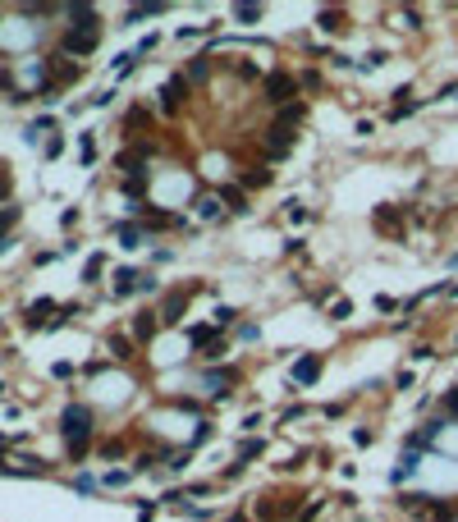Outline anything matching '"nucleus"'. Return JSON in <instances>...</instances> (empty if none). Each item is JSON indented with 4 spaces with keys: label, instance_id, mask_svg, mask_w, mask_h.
<instances>
[{
    "label": "nucleus",
    "instance_id": "nucleus-23",
    "mask_svg": "<svg viewBox=\"0 0 458 522\" xmlns=\"http://www.w3.org/2000/svg\"><path fill=\"white\" fill-rule=\"evenodd\" d=\"M330 316H335V321H349V316H353V303H349V298H339V303H330Z\"/></svg>",
    "mask_w": 458,
    "mask_h": 522
},
{
    "label": "nucleus",
    "instance_id": "nucleus-2",
    "mask_svg": "<svg viewBox=\"0 0 458 522\" xmlns=\"http://www.w3.org/2000/svg\"><path fill=\"white\" fill-rule=\"evenodd\" d=\"M266 101H271V106H294V97H298V78L294 74H280V69H275V74H266Z\"/></svg>",
    "mask_w": 458,
    "mask_h": 522
},
{
    "label": "nucleus",
    "instance_id": "nucleus-27",
    "mask_svg": "<svg viewBox=\"0 0 458 522\" xmlns=\"http://www.w3.org/2000/svg\"><path fill=\"white\" fill-rule=\"evenodd\" d=\"M445 413L458 417V385H454V390H445Z\"/></svg>",
    "mask_w": 458,
    "mask_h": 522
},
{
    "label": "nucleus",
    "instance_id": "nucleus-12",
    "mask_svg": "<svg viewBox=\"0 0 458 522\" xmlns=\"http://www.w3.org/2000/svg\"><path fill=\"white\" fill-rule=\"evenodd\" d=\"M51 307H55V303H46V298H42V303H33V307H28V330H42V326H51V321H46V312H51Z\"/></svg>",
    "mask_w": 458,
    "mask_h": 522
},
{
    "label": "nucleus",
    "instance_id": "nucleus-10",
    "mask_svg": "<svg viewBox=\"0 0 458 522\" xmlns=\"http://www.w3.org/2000/svg\"><path fill=\"white\" fill-rule=\"evenodd\" d=\"M138 280H142V275L124 266V271H115V284H110V289H115V298H129L133 289H138Z\"/></svg>",
    "mask_w": 458,
    "mask_h": 522
},
{
    "label": "nucleus",
    "instance_id": "nucleus-18",
    "mask_svg": "<svg viewBox=\"0 0 458 522\" xmlns=\"http://www.w3.org/2000/svg\"><path fill=\"white\" fill-rule=\"evenodd\" d=\"M115 234H120L124 248H138V239H142V229H138V225H115Z\"/></svg>",
    "mask_w": 458,
    "mask_h": 522
},
{
    "label": "nucleus",
    "instance_id": "nucleus-4",
    "mask_svg": "<svg viewBox=\"0 0 458 522\" xmlns=\"http://www.w3.org/2000/svg\"><path fill=\"white\" fill-rule=\"evenodd\" d=\"M376 229L390 234V239H404V216H399V207H376Z\"/></svg>",
    "mask_w": 458,
    "mask_h": 522
},
{
    "label": "nucleus",
    "instance_id": "nucleus-1",
    "mask_svg": "<svg viewBox=\"0 0 458 522\" xmlns=\"http://www.w3.org/2000/svg\"><path fill=\"white\" fill-rule=\"evenodd\" d=\"M60 431H65V445H69V458H88V445H92V408L83 403H69L65 417H60Z\"/></svg>",
    "mask_w": 458,
    "mask_h": 522
},
{
    "label": "nucleus",
    "instance_id": "nucleus-30",
    "mask_svg": "<svg viewBox=\"0 0 458 522\" xmlns=\"http://www.w3.org/2000/svg\"><path fill=\"white\" fill-rule=\"evenodd\" d=\"M454 522H458V518H454Z\"/></svg>",
    "mask_w": 458,
    "mask_h": 522
},
{
    "label": "nucleus",
    "instance_id": "nucleus-6",
    "mask_svg": "<svg viewBox=\"0 0 458 522\" xmlns=\"http://www.w3.org/2000/svg\"><path fill=\"white\" fill-rule=\"evenodd\" d=\"M5 477H46V463L42 458H19V463H0Z\"/></svg>",
    "mask_w": 458,
    "mask_h": 522
},
{
    "label": "nucleus",
    "instance_id": "nucleus-26",
    "mask_svg": "<svg viewBox=\"0 0 458 522\" xmlns=\"http://www.w3.org/2000/svg\"><path fill=\"white\" fill-rule=\"evenodd\" d=\"M14 220H19V207H5V211H0V234H5ZM0 248H5V243H0Z\"/></svg>",
    "mask_w": 458,
    "mask_h": 522
},
{
    "label": "nucleus",
    "instance_id": "nucleus-21",
    "mask_svg": "<svg viewBox=\"0 0 458 522\" xmlns=\"http://www.w3.org/2000/svg\"><path fill=\"white\" fill-rule=\"evenodd\" d=\"M321 28H326V33H339V28H344V14L339 10H321Z\"/></svg>",
    "mask_w": 458,
    "mask_h": 522
},
{
    "label": "nucleus",
    "instance_id": "nucleus-22",
    "mask_svg": "<svg viewBox=\"0 0 458 522\" xmlns=\"http://www.w3.org/2000/svg\"><path fill=\"white\" fill-rule=\"evenodd\" d=\"M220 202H229V211H248V202H243L239 188H225V193H220Z\"/></svg>",
    "mask_w": 458,
    "mask_h": 522
},
{
    "label": "nucleus",
    "instance_id": "nucleus-9",
    "mask_svg": "<svg viewBox=\"0 0 458 522\" xmlns=\"http://www.w3.org/2000/svg\"><path fill=\"white\" fill-rule=\"evenodd\" d=\"M184 307H188V294H170L165 298V307H161L165 326H179V321H184Z\"/></svg>",
    "mask_w": 458,
    "mask_h": 522
},
{
    "label": "nucleus",
    "instance_id": "nucleus-13",
    "mask_svg": "<svg viewBox=\"0 0 458 522\" xmlns=\"http://www.w3.org/2000/svg\"><path fill=\"white\" fill-rule=\"evenodd\" d=\"M78 74H83V69L69 65V55H55V83H74Z\"/></svg>",
    "mask_w": 458,
    "mask_h": 522
},
{
    "label": "nucleus",
    "instance_id": "nucleus-3",
    "mask_svg": "<svg viewBox=\"0 0 458 522\" xmlns=\"http://www.w3.org/2000/svg\"><path fill=\"white\" fill-rule=\"evenodd\" d=\"M97 42H101V28H69L60 46H65V55H92Z\"/></svg>",
    "mask_w": 458,
    "mask_h": 522
},
{
    "label": "nucleus",
    "instance_id": "nucleus-17",
    "mask_svg": "<svg viewBox=\"0 0 458 522\" xmlns=\"http://www.w3.org/2000/svg\"><path fill=\"white\" fill-rule=\"evenodd\" d=\"M262 184H271V170H266V165H252V170L243 174V188H262Z\"/></svg>",
    "mask_w": 458,
    "mask_h": 522
},
{
    "label": "nucleus",
    "instance_id": "nucleus-15",
    "mask_svg": "<svg viewBox=\"0 0 458 522\" xmlns=\"http://www.w3.org/2000/svg\"><path fill=\"white\" fill-rule=\"evenodd\" d=\"M188 339H193V348H216V326H193L188 330Z\"/></svg>",
    "mask_w": 458,
    "mask_h": 522
},
{
    "label": "nucleus",
    "instance_id": "nucleus-20",
    "mask_svg": "<svg viewBox=\"0 0 458 522\" xmlns=\"http://www.w3.org/2000/svg\"><path fill=\"white\" fill-rule=\"evenodd\" d=\"M234 19L239 23H257L262 19V5H234Z\"/></svg>",
    "mask_w": 458,
    "mask_h": 522
},
{
    "label": "nucleus",
    "instance_id": "nucleus-7",
    "mask_svg": "<svg viewBox=\"0 0 458 522\" xmlns=\"http://www.w3.org/2000/svg\"><path fill=\"white\" fill-rule=\"evenodd\" d=\"M303 120H307V106H303V101H294V106H284L280 115H275V129H289V133H294Z\"/></svg>",
    "mask_w": 458,
    "mask_h": 522
},
{
    "label": "nucleus",
    "instance_id": "nucleus-19",
    "mask_svg": "<svg viewBox=\"0 0 458 522\" xmlns=\"http://www.w3.org/2000/svg\"><path fill=\"white\" fill-rule=\"evenodd\" d=\"M142 225L161 229V225H179V220H175V216H165V211H142Z\"/></svg>",
    "mask_w": 458,
    "mask_h": 522
},
{
    "label": "nucleus",
    "instance_id": "nucleus-24",
    "mask_svg": "<svg viewBox=\"0 0 458 522\" xmlns=\"http://www.w3.org/2000/svg\"><path fill=\"white\" fill-rule=\"evenodd\" d=\"M101 266H106V257H101V252H97V257H88V266H83V280H97Z\"/></svg>",
    "mask_w": 458,
    "mask_h": 522
},
{
    "label": "nucleus",
    "instance_id": "nucleus-28",
    "mask_svg": "<svg viewBox=\"0 0 458 522\" xmlns=\"http://www.w3.org/2000/svg\"><path fill=\"white\" fill-rule=\"evenodd\" d=\"M257 518H266V522H271V518H275V504H271V500H266V495H262V500H257Z\"/></svg>",
    "mask_w": 458,
    "mask_h": 522
},
{
    "label": "nucleus",
    "instance_id": "nucleus-25",
    "mask_svg": "<svg viewBox=\"0 0 458 522\" xmlns=\"http://www.w3.org/2000/svg\"><path fill=\"white\" fill-rule=\"evenodd\" d=\"M257 454H266L262 440H243V445H239V458H257Z\"/></svg>",
    "mask_w": 458,
    "mask_h": 522
},
{
    "label": "nucleus",
    "instance_id": "nucleus-29",
    "mask_svg": "<svg viewBox=\"0 0 458 522\" xmlns=\"http://www.w3.org/2000/svg\"><path fill=\"white\" fill-rule=\"evenodd\" d=\"M234 316H239V312H234V307H216V326H229Z\"/></svg>",
    "mask_w": 458,
    "mask_h": 522
},
{
    "label": "nucleus",
    "instance_id": "nucleus-11",
    "mask_svg": "<svg viewBox=\"0 0 458 522\" xmlns=\"http://www.w3.org/2000/svg\"><path fill=\"white\" fill-rule=\"evenodd\" d=\"M207 381H211V394H229L239 385V371H211Z\"/></svg>",
    "mask_w": 458,
    "mask_h": 522
},
{
    "label": "nucleus",
    "instance_id": "nucleus-14",
    "mask_svg": "<svg viewBox=\"0 0 458 522\" xmlns=\"http://www.w3.org/2000/svg\"><path fill=\"white\" fill-rule=\"evenodd\" d=\"M110 358H120V362H133V344H129V339H124V335H110Z\"/></svg>",
    "mask_w": 458,
    "mask_h": 522
},
{
    "label": "nucleus",
    "instance_id": "nucleus-8",
    "mask_svg": "<svg viewBox=\"0 0 458 522\" xmlns=\"http://www.w3.org/2000/svg\"><path fill=\"white\" fill-rule=\"evenodd\" d=\"M161 97H165V110H179V106H184V97H188V78H170Z\"/></svg>",
    "mask_w": 458,
    "mask_h": 522
},
{
    "label": "nucleus",
    "instance_id": "nucleus-5",
    "mask_svg": "<svg viewBox=\"0 0 458 522\" xmlns=\"http://www.w3.org/2000/svg\"><path fill=\"white\" fill-rule=\"evenodd\" d=\"M317 376H321V358H317V353H303V358L294 362V376H289V381H294V385H312Z\"/></svg>",
    "mask_w": 458,
    "mask_h": 522
},
{
    "label": "nucleus",
    "instance_id": "nucleus-16",
    "mask_svg": "<svg viewBox=\"0 0 458 522\" xmlns=\"http://www.w3.org/2000/svg\"><path fill=\"white\" fill-rule=\"evenodd\" d=\"M133 335H138V339H152V335H156V316H152V312H138V321H133Z\"/></svg>",
    "mask_w": 458,
    "mask_h": 522
}]
</instances>
